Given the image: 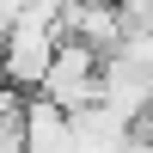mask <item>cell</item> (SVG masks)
<instances>
[{
	"mask_svg": "<svg viewBox=\"0 0 153 153\" xmlns=\"http://www.w3.org/2000/svg\"><path fill=\"white\" fill-rule=\"evenodd\" d=\"M37 98H49V104H61L68 117H80V110H92L98 98H104V55L68 37V43L55 49V61H49L43 86H37Z\"/></svg>",
	"mask_w": 153,
	"mask_h": 153,
	"instance_id": "cell-1",
	"label": "cell"
},
{
	"mask_svg": "<svg viewBox=\"0 0 153 153\" xmlns=\"http://www.w3.org/2000/svg\"><path fill=\"white\" fill-rule=\"evenodd\" d=\"M55 49H61V31H55V25H43V19H12V25H6V55H0V80H6L12 92L31 98L37 86H43Z\"/></svg>",
	"mask_w": 153,
	"mask_h": 153,
	"instance_id": "cell-2",
	"label": "cell"
},
{
	"mask_svg": "<svg viewBox=\"0 0 153 153\" xmlns=\"http://www.w3.org/2000/svg\"><path fill=\"white\" fill-rule=\"evenodd\" d=\"M19 135H25V153H74V117L49 98H25V117H19Z\"/></svg>",
	"mask_w": 153,
	"mask_h": 153,
	"instance_id": "cell-3",
	"label": "cell"
},
{
	"mask_svg": "<svg viewBox=\"0 0 153 153\" xmlns=\"http://www.w3.org/2000/svg\"><path fill=\"white\" fill-rule=\"evenodd\" d=\"M117 19H123V37L153 31V0H117Z\"/></svg>",
	"mask_w": 153,
	"mask_h": 153,
	"instance_id": "cell-4",
	"label": "cell"
},
{
	"mask_svg": "<svg viewBox=\"0 0 153 153\" xmlns=\"http://www.w3.org/2000/svg\"><path fill=\"white\" fill-rule=\"evenodd\" d=\"M0 55H6V25H0Z\"/></svg>",
	"mask_w": 153,
	"mask_h": 153,
	"instance_id": "cell-5",
	"label": "cell"
}]
</instances>
